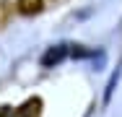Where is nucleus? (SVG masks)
<instances>
[{
    "mask_svg": "<svg viewBox=\"0 0 122 117\" xmlns=\"http://www.w3.org/2000/svg\"><path fill=\"white\" fill-rule=\"evenodd\" d=\"M120 81H122V60L117 63V68L109 73V78H107V83H104V94H101V104H104V107H107V104L112 101V96L117 94Z\"/></svg>",
    "mask_w": 122,
    "mask_h": 117,
    "instance_id": "2",
    "label": "nucleus"
},
{
    "mask_svg": "<svg viewBox=\"0 0 122 117\" xmlns=\"http://www.w3.org/2000/svg\"><path fill=\"white\" fill-rule=\"evenodd\" d=\"M65 63H73V42H68V39L44 47V52L39 55V65L44 70H55Z\"/></svg>",
    "mask_w": 122,
    "mask_h": 117,
    "instance_id": "1",
    "label": "nucleus"
},
{
    "mask_svg": "<svg viewBox=\"0 0 122 117\" xmlns=\"http://www.w3.org/2000/svg\"><path fill=\"white\" fill-rule=\"evenodd\" d=\"M29 107H31V101L24 104V107H3L0 117H34V112H31Z\"/></svg>",
    "mask_w": 122,
    "mask_h": 117,
    "instance_id": "3",
    "label": "nucleus"
}]
</instances>
